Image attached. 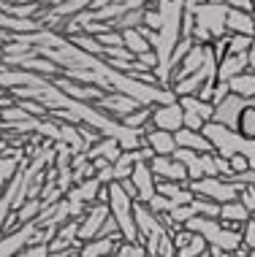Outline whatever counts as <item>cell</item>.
Returning a JSON list of instances; mask_svg holds the SVG:
<instances>
[{
	"mask_svg": "<svg viewBox=\"0 0 255 257\" xmlns=\"http://www.w3.org/2000/svg\"><path fill=\"white\" fill-rule=\"evenodd\" d=\"M120 155H122V147L114 141V138H101L95 147L87 149L90 160H106V163H112V165L117 163V157H120Z\"/></svg>",
	"mask_w": 255,
	"mask_h": 257,
	"instance_id": "d6986e66",
	"label": "cell"
},
{
	"mask_svg": "<svg viewBox=\"0 0 255 257\" xmlns=\"http://www.w3.org/2000/svg\"><path fill=\"white\" fill-rule=\"evenodd\" d=\"M76 49L81 52H87V54H95V57H103V46L98 44V38L95 36H87V33H76V36H71L68 38Z\"/></svg>",
	"mask_w": 255,
	"mask_h": 257,
	"instance_id": "4316f807",
	"label": "cell"
},
{
	"mask_svg": "<svg viewBox=\"0 0 255 257\" xmlns=\"http://www.w3.org/2000/svg\"><path fill=\"white\" fill-rule=\"evenodd\" d=\"M225 30L233 33V36H250V38H255V17L250 11H233V9H228Z\"/></svg>",
	"mask_w": 255,
	"mask_h": 257,
	"instance_id": "2e32d148",
	"label": "cell"
},
{
	"mask_svg": "<svg viewBox=\"0 0 255 257\" xmlns=\"http://www.w3.org/2000/svg\"><path fill=\"white\" fill-rule=\"evenodd\" d=\"M250 71V57L247 54H225L217 62V81H231L233 76Z\"/></svg>",
	"mask_w": 255,
	"mask_h": 257,
	"instance_id": "9a60e30c",
	"label": "cell"
},
{
	"mask_svg": "<svg viewBox=\"0 0 255 257\" xmlns=\"http://www.w3.org/2000/svg\"><path fill=\"white\" fill-rule=\"evenodd\" d=\"M204 119L201 116H196V114H190V111H185V119H182V127H188V130H198V133H201L204 130Z\"/></svg>",
	"mask_w": 255,
	"mask_h": 257,
	"instance_id": "7bdbcfd3",
	"label": "cell"
},
{
	"mask_svg": "<svg viewBox=\"0 0 255 257\" xmlns=\"http://www.w3.org/2000/svg\"><path fill=\"white\" fill-rule=\"evenodd\" d=\"M174 141H177V149H190V152H198V155H209V152H215L212 144L204 138V133H198V130H188V127L177 130Z\"/></svg>",
	"mask_w": 255,
	"mask_h": 257,
	"instance_id": "4fadbf2b",
	"label": "cell"
},
{
	"mask_svg": "<svg viewBox=\"0 0 255 257\" xmlns=\"http://www.w3.org/2000/svg\"><path fill=\"white\" fill-rule=\"evenodd\" d=\"M190 211L196 214V217L220 219V206H217V203H212V200H206V198H193V203H190Z\"/></svg>",
	"mask_w": 255,
	"mask_h": 257,
	"instance_id": "83f0119b",
	"label": "cell"
},
{
	"mask_svg": "<svg viewBox=\"0 0 255 257\" xmlns=\"http://www.w3.org/2000/svg\"><path fill=\"white\" fill-rule=\"evenodd\" d=\"M236 133L242 138H247V141H255V100H247L244 111L239 114Z\"/></svg>",
	"mask_w": 255,
	"mask_h": 257,
	"instance_id": "603a6c76",
	"label": "cell"
},
{
	"mask_svg": "<svg viewBox=\"0 0 255 257\" xmlns=\"http://www.w3.org/2000/svg\"><path fill=\"white\" fill-rule=\"evenodd\" d=\"M242 246L244 249H255V222L252 219L242 227Z\"/></svg>",
	"mask_w": 255,
	"mask_h": 257,
	"instance_id": "b9f144b4",
	"label": "cell"
},
{
	"mask_svg": "<svg viewBox=\"0 0 255 257\" xmlns=\"http://www.w3.org/2000/svg\"><path fill=\"white\" fill-rule=\"evenodd\" d=\"M231 95V87H228V81H217L215 84V92H212V106H220V103H223L225 98H228Z\"/></svg>",
	"mask_w": 255,
	"mask_h": 257,
	"instance_id": "ab89813d",
	"label": "cell"
},
{
	"mask_svg": "<svg viewBox=\"0 0 255 257\" xmlns=\"http://www.w3.org/2000/svg\"><path fill=\"white\" fill-rule=\"evenodd\" d=\"M228 165H231V179L233 176H242L244 171H250V163H247V157H242V155L228 157Z\"/></svg>",
	"mask_w": 255,
	"mask_h": 257,
	"instance_id": "f35d334b",
	"label": "cell"
},
{
	"mask_svg": "<svg viewBox=\"0 0 255 257\" xmlns=\"http://www.w3.org/2000/svg\"><path fill=\"white\" fill-rule=\"evenodd\" d=\"M228 87H231V95H239V98H244V100H255V73L252 71L233 76L228 81Z\"/></svg>",
	"mask_w": 255,
	"mask_h": 257,
	"instance_id": "ffe728a7",
	"label": "cell"
},
{
	"mask_svg": "<svg viewBox=\"0 0 255 257\" xmlns=\"http://www.w3.org/2000/svg\"><path fill=\"white\" fill-rule=\"evenodd\" d=\"M160 25H163V17H160V11L157 9H144V25L141 27H147V30H152V33H157L160 30Z\"/></svg>",
	"mask_w": 255,
	"mask_h": 257,
	"instance_id": "d6a6232c",
	"label": "cell"
},
{
	"mask_svg": "<svg viewBox=\"0 0 255 257\" xmlns=\"http://www.w3.org/2000/svg\"><path fill=\"white\" fill-rule=\"evenodd\" d=\"M209 252V244L201 238V235H196L193 233V241L185 249H177V257H201V254H206Z\"/></svg>",
	"mask_w": 255,
	"mask_h": 257,
	"instance_id": "4dcf8cb0",
	"label": "cell"
},
{
	"mask_svg": "<svg viewBox=\"0 0 255 257\" xmlns=\"http://www.w3.org/2000/svg\"><path fill=\"white\" fill-rule=\"evenodd\" d=\"M117 246H120V241H114V238H95V241L81 244L76 257H114Z\"/></svg>",
	"mask_w": 255,
	"mask_h": 257,
	"instance_id": "ac0fdd59",
	"label": "cell"
},
{
	"mask_svg": "<svg viewBox=\"0 0 255 257\" xmlns=\"http://www.w3.org/2000/svg\"><path fill=\"white\" fill-rule=\"evenodd\" d=\"M101 182L98 179H84V182L73 184L71 190L65 192V200H71V203H81V206H93L98 203V195H101Z\"/></svg>",
	"mask_w": 255,
	"mask_h": 257,
	"instance_id": "7c38bea8",
	"label": "cell"
},
{
	"mask_svg": "<svg viewBox=\"0 0 255 257\" xmlns=\"http://www.w3.org/2000/svg\"><path fill=\"white\" fill-rule=\"evenodd\" d=\"M225 19H228V6H223V3H209V0H206V3L193 9V22H196L193 27H204L215 41L228 36Z\"/></svg>",
	"mask_w": 255,
	"mask_h": 257,
	"instance_id": "3957f363",
	"label": "cell"
},
{
	"mask_svg": "<svg viewBox=\"0 0 255 257\" xmlns=\"http://www.w3.org/2000/svg\"><path fill=\"white\" fill-rule=\"evenodd\" d=\"M247 100L239 98V95H228L220 106L215 108V116H212V122L217 124H225L228 130H236V122H239V114L244 111Z\"/></svg>",
	"mask_w": 255,
	"mask_h": 257,
	"instance_id": "30bf717a",
	"label": "cell"
},
{
	"mask_svg": "<svg viewBox=\"0 0 255 257\" xmlns=\"http://www.w3.org/2000/svg\"><path fill=\"white\" fill-rule=\"evenodd\" d=\"M239 155L247 157L250 168H255V141H247V138H244V144H242V149H239Z\"/></svg>",
	"mask_w": 255,
	"mask_h": 257,
	"instance_id": "ee69618b",
	"label": "cell"
},
{
	"mask_svg": "<svg viewBox=\"0 0 255 257\" xmlns=\"http://www.w3.org/2000/svg\"><path fill=\"white\" fill-rule=\"evenodd\" d=\"M3 138H6V133H3V127H0V141H3Z\"/></svg>",
	"mask_w": 255,
	"mask_h": 257,
	"instance_id": "7dc6e473",
	"label": "cell"
},
{
	"mask_svg": "<svg viewBox=\"0 0 255 257\" xmlns=\"http://www.w3.org/2000/svg\"><path fill=\"white\" fill-rule=\"evenodd\" d=\"M19 165H22V157H0V195L11 184V179L22 171Z\"/></svg>",
	"mask_w": 255,
	"mask_h": 257,
	"instance_id": "cb8c5ba5",
	"label": "cell"
},
{
	"mask_svg": "<svg viewBox=\"0 0 255 257\" xmlns=\"http://www.w3.org/2000/svg\"><path fill=\"white\" fill-rule=\"evenodd\" d=\"M95 108H101L106 116H112V119H122V116H128L130 111L141 108L136 100H130L128 95L122 92H103V98L95 103Z\"/></svg>",
	"mask_w": 255,
	"mask_h": 257,
	"instance_id": "ba28073f",
	"label": "cell"
},
{
	"mask_svg": "<svg viewBox=\"0 0 255 257\" xmlns=\"http://www.w3.org/2000/svg\"><path fill=\"white\" fill-rule=\"evenodd\" d=\"M157 192L163 198H168L174 206H188L193 203V192L188 190V184H177V182H157Z\"/></svg>",
	"mask_w": 255,
	"mask_h": 257,
	"instance_id": "e0dca14e",
	"label": "cell"
},
{
	"mask_svg": "<svg viewBox=\"0 0 255 257\" xmlns=\"http://www.w3.org/2000/svg\"><path fill=\"white\" fill-rule=\"evenodd\" d=\"M122 46L133 54V57H139V54H147L152 46H149V41L141 36V30L136 27V30H122Z\"/></svg>",
	"mask_w": 255,
	"mask_h": 257,
	"instance_id": "7402d4cb",
	"label": "cell"
},
{
	"mask_svg": "<svg viewBox=\"0 0 255 257\" xmlns=\"http://www.w3.org/2000/svg\"><path fill=\"white\" fill-rule=\"evenodd\" d=\"M109 214H112V211H109V203H93V206H87L84 217L79 219V241H81V244L98 238L103 222L109 219Z\"/></svg>",
	"mask_w": 255,
	"mask_h": 257,
	"instance_id": "5b68a950",
	"label": "cell"
},
{
	"mask_svg": "<svg viewBox=\"0 0 255 257\" xmlns=\"http://www.w3.org/2000/svg\"><path fill=\"white\" fill-rule=\"evenodd\" d=\"M36 136L46 138V141H52V144H60V122H57V119H52V116L41 119V122H38Z\"/></svg>",
	"mask_w": 255,
	"mask_h": 257,
	"instance_id": "f546056e",
	"label": "cell"
},
{
	"mask_svg": "<svg viewBox=\"0 0 255 257\" xmlns=\"http://www.w3.org/2000/svg\"><path fill=\"white\" fill-rule=\"evenodd\" d=\"M247 257H255V249H250V252H247Z\"/></svg>",
	"mask_w": 255,
	"mask_h": 257,
	"instance_id": "bcb514c9",
	"label": "cell"
},
{
	"mask_svg": "<svg viewBox=\"0 0 255 257\" xmlns=\"http://www.w3.org/2000/svg\"><path fill=\"white\" fill-rule=\"evenodd\" d=\"M239 203H242L250 214H255V187L242 184V190H239Z\"/></svg>",
	"mask_w": 255,
	"mask_h": 257,
	"instance_id": "8d00e7d4",
	"label": "cell"
},
{
	"mask_svg": "<svg viewBox=\"0 0 255 257\" xmlns=\"http://www.w3.org/2000/svg\"><path fill=\"white\" fill-rule=\"evenodd\" d=\"M41 211H44L41 200L38 198H30V200H25V203L14 211V217H17V225H27V222H36Z\"/></svg>",
	"mask_w": 255,
	"mask_h": 257,
	"instance_id": "d4e9b609",
	"label": "cell"
},
{
	"mask_svg": "<svg viewBox=\"0 0 255 257\" xmlns=\"http://www.w3.org/2000/svg\"><path fill=\"white\" fill-rule=\"evenodd\" d=\"M250 46H252L250 36H233V33L225 36V54H247Z\"/></svg>",
	"mask_w": 255,
	"mask_h": 257,
	"instance_id": "f1b7e54d",
	"label": "cell"
},
{
	"mask_svg": "<svg viewBox=\"0 0 255 257\" xmlns=\"http://www.w3.org/2000/svg\"><path fill=\"white\" fill-rule=\"evenodd\" d=\"M147 165H149V171H152V176L157 179V182L188 184V171H185V165L179 163L177 157H160V155H155Z\"/></svg>",
	"mask_w": 255,
	"mask_h": 257,
	"instance_id": "8992f818",
	"label": "cell"
},
{
	"mask_svg": "<svg viewBox=\"0 0 255 257\" xmlns=\"http://www.w3.org/2000/svg\"><path fill=\"white\" fill-rule=\"evenodd\" d=\"M188 190L196 198H206L212 203L223 206L231 203V200H239V190H242V182H233V179H198V182H188Z\"/></svg>",
	"mask_w": 255,
	"mask_h": 257,
	"instance_id": "7a4b0ae2",
	"label": "cell"
},
{
	"mask_svg": "<svg viewBox=\"0 0 255 257\" xmlns=\"http://www.w3.org/2000/svg\"><path fill=\"white\" fill-rule=\"evenodd\" d=\"M147 208H149L152 214H157V217H163V214H171V211H174V208H179V206H174L168 198H163L160 192H157V195L147 203Z\"/></svg>",
	"mask_w": 255,
	"mask_h": 257,
	"instance_id": "1f68e13d",
	"label": "cell"
},
{
	"mask_svg": "<svg viewBox=\"0 0 255 257\" xmlns=\"http://www.w3.org/2000/svg\"><path fill=\"white\" fill-rule=\"evenodd\" d=\"M49 244H27L22 249V257H49Z\"/></svg>",
	"mask_w": 255,
	"mask_h": 257,
	"instance_id": "60d3db41",
	"label": "cell"
},
{
	"mask_svg": "<svg viewBox=\"0 0 255 257\" xmlns=\"http://www.w3.org/2000/svg\"><path fill=\"white\" fill-rule=\"evenodd\" d=\"M144 147L152 149V155L174 157V152H177V141H174V133H166V130L147 127V133H144Z\"/></svg>",
	"mask_w": 255,
	"mask_h": 257,
	"instance_id": "8fae6325",
	"label": "cell"
},
{
	"mask_svg": "<svg viewBox=\"0 0 255 257\" xmlns=\"http://www.w3.org/2000/svg\"><path fill=\"white\" fill-rule=\"evenodd\" d=\"M168 235H171V244H174V249H185L193 241V233L185 230V227H174Z\"/></svg>",
	"mask_w": 255,
	"mask_h": 257,
	"instance_id": "d590c367",
	"label": "cell"
},
{
	"mask_svg": "<svg viewBox=\"0 0 255 257\" xmlns=\"http://www.w3.org/2000/svg\"><path fill=\"white\" fill-rule=\"evenodd\" d=\"M177 103L182 106V111H190V114L201 116L204 122H212V116H215V106H212V103H204L201 98H196V95H190V98H179Z\"/></svg>",
	"mask_w": 255,
	"mask_h": 257,
	"instance_id": "44dd1931",
	"label": "cell"
},
{
	"mask_svg": "<svg viewBox=\"0 0 255 257\" xmlns=\"http://www.w3.org/2000/svg\"><path fill=\"white\" fill-rule=\"evenodd\" d=\"M133 219H136V230H139V244L147 249V257H157L160 241L168 235L166 225H163L160 217L152 214L144 203H136L133 206Z\"/></svg>",
	"mask_w": 255,
	"mask_h": 257,
	"instance_id": "6da1fadb",
	"label": "cell"
},
{
	"mask_svg": "<svg viewBox=\"0 0 255 257\" xmlns=\"http://www.w3.org/2000/svg\"><path fill=\"white\" fill-rule=\"evenodd\" d=\"M149 116H152V108L149 106H141V108H136V111H130L128 116H122V124H128V127H133V130H147V127H152L149 124Z\"/></svg>",
	"mask_w": 255,
	"mask_h": 257,
	"instance_id": "484cf974",
	"label": "cell"
},
{
	"mask_svg": "<svg viewBox=\"0 0 255 257\" xmlns=\"http://www.w3.org/2000/svg\"><path fill=\"white\" fill-rule=\"evenodd\" d=\"M95 38H98V44L103 46V49L122 46V33H120V30H106V33H101V36H95Z\"/></svg>",
	"mask_w": 255,
	"mask_h": 257,
	"instance_id": "e575fe53",
	"label": "cell"
},
{
	"mask_svg": "<svg viewBox=\"0 0 255 257\" xmlns=\"http://www.w3.org/2000/svg\"><path fill=\"white\" fill-rule=\"evenodd\" d=\"M17 103H19V106H22L30 116H36V119H46V116H49V111L41 106V103H36V100H17Z\"/></svg>",
	"mask_w": 255,
	"mask_h": 257,
	"instance_id": "74e56055",
	"label": "cell"
},
{
	"mask_svg": "<svg viewBox=\"0 0 255 257\" xmlns=\"http://www.w3.org/2000/svg\"><path fill=\"white\" fill-rule=\"evenodd\" d=\"M220 222H223L228 230H242L247 222H250V211H247L239 200H231V203L220 206Z\"/></svg>",
	"mask_w": 255,
	"mask_h": 257,
	"instance_id": "5bb4252c",
	"label": "cell"
},
{
	"mask_svg": "<svg viewBox=\"0 0 255 257\" xmlns=\"http://www.w3.org/2000/svg\"><path fill=\"white\" fill-rule=\"evenodd\" d=\"M182 119H185V111L179 103H168V106H155L152 116H149V124L155 130H166V133H177L182 130Z\"/></svg>",
	"mask_w": 255,
	"mask_h": 257,
	"instance_id": "52a82bcc",
	"label": "cell"
},
{
	"mask_svg": "<svg viewBox=\"0 0 255 257\" xmlns=\"http://www.w3.org/2000/svg\"><path fill=\"white\" fill-rule=\"evenodd\" d=\"M209 257H233L231 252H223V249H212L209 246Z\"/></svg>",
	"mask_w": 255,
	"mask_h": 257,
	"instance_id": "f6af8a7d",
	"label": "cell"
},
{
	"mask_svg": "<svg viewBox=\"0 0 255 257\" xmlns=\"http://www.w3.org/2000/svg\"><path fill=\"white\" fill-rule=\"evenodd\" d=\"M250 219H252V222H255V214H250Z\"/></svg>",
	"mask_w": 255,
	"mask_h": 257,
	"instance_id": "c3c4849f",
	"label": "cell"
},
{
	"mask_svg": "<svg viewBox=\"0 0 255 257\" xmlns=\"http://www.w3.org/2000/svg\"><path fill=\"white\" fill-rule=\"evenodd\" d=\"M98 238H114V241H122V233H120V225H117V219L109 214V219L103 222V227H101V235Z\"/></svg>",
	"mask_w": 255,
	"mask_h": 257,
	"instance_id": "836d02e7",
	"label": "cell"
},
{
	"mask_svg": "<svg viewBox=\"0 0 255 257\" xmlns=\"http://www.w3.org/2000/svg\"><path fill=\"white\" fill-rule=\"evenodd\" d=\"M204 138L212 144V149H215V155L220 157H233V155H239V149H242V144H244V138L236 133V130H228L225 124H217V122H206L204 124Z\"/></svg>",
	"mask_w": 255,
	"mask_h": 257,
	"instance_id": "277c9868",
	"label": "cell"
},
{
	"mask_svg": "<svg viewBox=\"0 0 255 257\" xmlns=\"http://www.w3.org/2000/svg\"><path fill=\"white\" fill-rule=\"evenodd\" d=\"M130 182H133L136 192H139V203L147 206L149 200L157 195V179L152 176V171H149L147 163H139V165H136L133 173H130Z\"/></svg>",
	"mask_w": 255,
	"mask_h": 257,
	"instance_id": "9c48e42d",
	"label": "cell"
}]
</instances>
